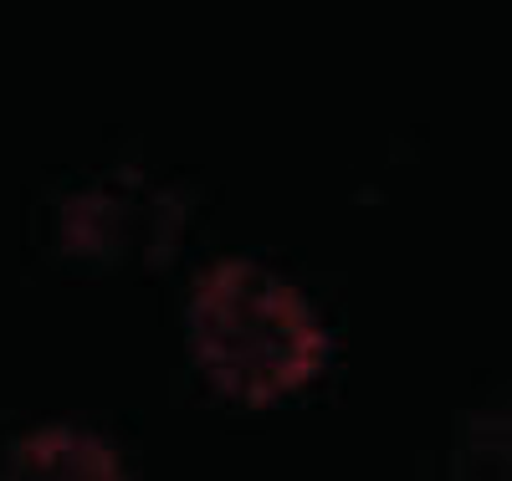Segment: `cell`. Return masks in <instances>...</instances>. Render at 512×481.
Instances as JSON below:
<instances>
[{"label":"cell","mask_w":512,"mask_h":481,"mask_svg":"<svg viewBox=\"0 0 512 481\" xmlns=\"http://www.w3.org/2000/svg\"><path fill=\"white\" fill-rule=\"evenodd\" d=\"M190 354L226 400L267 410L328 364V328L303 287L251 256H221L190 287Z\"/></svg>","instance_id":"1"},{"label":"cell","mask_w":512,"mask_h":481,"mask_svg":"<svg viewBox=\"0 0 512 481\" xmlns=\"http://www.w3.org/2000/svg\"><path fill=\"white\" fill-rule=\"evenodd\" d=\"M185 226V195L154 185L139 169H118L62 200V246L113 267H164Z\"/></svg>","instance_id":"2"},{"label":"cell","mask_w":512,"mask_h":481,"mask_svg":"<svg viewBox=\"0 0 512 481\" xmlns=\"http://www.w3.org/2000/svg\"><path fill=\"white\" fill-rule=\"evenodd\" d=\"M6 481H123V461L108 441L72 425H41L21 435Z\"/></svg>","instance_id":"3"},{"label":"cell","mask_w":512,"mask_h":481,"mask_svg":"<svg viewBox=\"0 0 512 481\" xmlns=\"http://www.w3.org/2000/svg\"><path fill=\"white\" fill-rule=\"evenodd\" d=\"M446 481H512V415L487 410L456 430Z\"/></svg>","instance_id":"4"}]
</instances>
